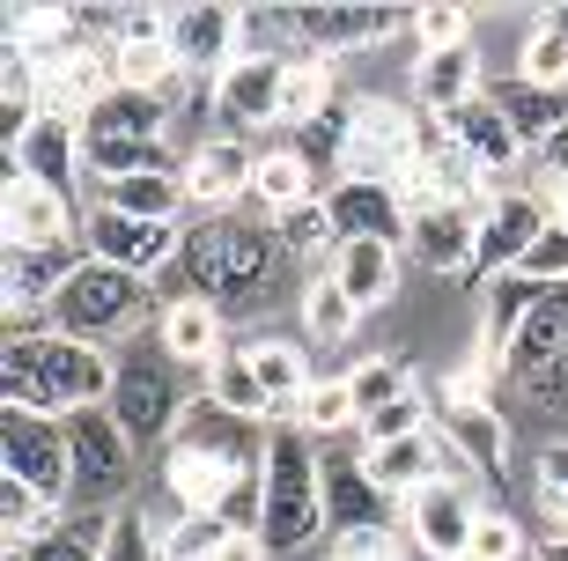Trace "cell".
Returning a JSON list of instances; mask_svg holds the SVG:
<instances>
[{
    "mask_svg": "<svg viewBox=\"0 0 568 561\" xmlns=\"http://www.w3.org/2000/svg\"><path fill=\"white\" fill-rule=\"evenodd\" d=\"M274 237H281V251H295V259H333V251H339V229H333V208H325V200L281 214Z\"/></svg>",
    "mask_w": 568,
    "mask_h": 561,
    "instance_id": "43",
    "label": "cell"
},
{
    "mask_svg": "<svg viewBox=\"0 0 568 561\" xmlns=\"http://www.w3.org/2000/svg\"><path fill=\"white\" fill-rule=\"evenodd\" d=\"M170 52L192 82H214L236 60V8H178L170 16Z\"/></svg>",
    "mask_w": 568,
    "mask_h": 561,
    "instance_id": "24",
    "label": "cell"
},
{
    "mask_svg": "<svg viewBox=\"0 0 568 561\" xmlns=\"http://www.w3.org/2000/svg\"><path fill=\"white\" fill-rule=\"evenodd\" d=\"M428 429V392H406L399 407H384V414L362 421V451H377V443H399V437H422Z\"/></svg>",
    "mask_w": 568,
    "mask_h": 561,
    "instance_id": "46",
    "label": "cell"
},
{
    "mask_svg": "<svg viewBox=\"0 0 568 561\" xmlns=\"http://www.w3.org/2000/svg\"><path fill=\"white\" fill-rule=\"evenodd\" d=\"M185 295H207V303H258L281 273V237L274 222H252V214H207V222L185 229Z\"/></svg>",
    "mask_w": 568,
    "mask_h": 561,
    "instance_id": "2",
    "label": "cell"
},
{
    "mask_svg": "<svg viewBox=\"0 0 568 561\" xmlns=\"http://www.w3.org/2000/svg\"><path fill=\"white\" fill-rule=\"evenodd\" d=\"M347 392H355V414L369 421V414H384V407H399L406 392H422V384H414V370H406L399 354H369V362L347 370Z\"/></svg>",
    "mask_w": 568,
    "mask_h": 561,
    "instance_id": "40",
    "label": "cell"
},
{
    "mask_svg": "<svg viewBox=\"0 0 568 561\" xmlns=\"http://www.w3.org/2000/svg\"><path fill=\"white\" fill-rule=\"evenodd\" d=\"M325 561H406V540L384 524H362V532H333Z\"/></svg>",
    "mask_w": 568,
    "mask_h": 561,
    "instance_id": "48",
    "label": "cell"
},
{
    "mask_svg": "<svg viewBox=\"0 0 568 561\" xmlns=\"http://www.w3.org/2000/svg\"><path fill=\"white\" fill-rule=\"evenodd\" d=\"M0 540H8V554H30V547L60 540V502H44L22 480H0Z\"/></svg>",
    "mask_w": 568,
    "mask_h": 561,
    "instance_id": "35",
    "label": "cell"
},
{
    "mask_svg": "<svg viewBox=\"0 0 568 561\" xmlns=\"http://www.w3.org/2000/svg\"><path fill=\"white\" fill-rule=\"evenodd\" d=\"M295 429H303V437H317V443H333V437H347V429H362L347 377H317L311 392H303V407H295Z\"/></svg>",
    "mask_w": 568,
    "mask_h": 561,
    "instance_id": "39",
    "label": "cell"
},
{
    "mask_svg": "<svg viewBox=\"0 0 568 561\" xmlns=\"http://www.w3.org/2000/svg\"><path fill=\"white\" fill-rule=\"evenodd\" d=\"M384 488L369 480V458L362 451H325V532H362V524H384Z\"/></svg>",
    "mask_w": 568,
    "mask_h": 561,
    "instance_id": "27",
    "label": "cell"
},
{
    "mask_svg": "<svg viewBox=\"0 0 568 561\" xmlns=\"http://www.w3.org/2000/svg\"><path fill=\"white\" fill-rule=\"evenodd\" d=\"M252 377L258 392H266V407H274V429L281 421H295V407H303V392H311V354L295 348V340H258L252 348Z\"/></svg>",
    "mask_w": 568,
    "mask_h": 561,
    "instance_id": "32",
    "label": "cell"
},
{
    "mask_svg": "<svg viewBox=\"0 0 568 561\" xmlns=\"http://www.w3.org/2000/svg\"><path fill=\"white\" fill-rule=\"evenodd\" d=\"M0 229H8V251H52L74 244V200L30 186V178H8V208H0Z\"/></svg>",
    "mask_w": 568,
    "mask_h": 561,
    "instance_id": "22",
    "label": "cell"
},
{
    "mask_svg": "<svg viewBox=\"0 0 568 561\" xmlns=\"http://www.w3.org/2000/svg\"><path fill=\"white\" fill-rule=\"evenodd\" d=\"M0 384H8V407H30V414H82V407H111V384H119V362L89 340H67L52 325L38 333H16L0 354Z\"/></svg>",
    "mask_w": 568,
    "mask_h": 561,
    "instance_id": "1",
    "label": "cell"
},
{
    "mask_svg": "<svg viewBox=\"0 0 568 561\" xmlns=\"http://www.w3.org/2000/svg\"><path fill=\"white\" fill-rule=\"evenodd\" d=\"M473 561H525V524L509 510H480L473 524Z\"/></svg>",
    "mask_w": 568,
    "mask_h": 561,
    "instance_id": "47",
    "label": "cell"
},
{
    "mask_svg": "<svg viewBox=\"0 0 568 561\" xmlns=\"http://www.w3.org/2000/svg\"><path fill=\"white\" fill-rule=\"evenodd\" d=\"M487 97V74H480V52L458 44V52H422L414 60V111L422 119H458L465 104Z\"/></svg>",
    "mask_w": 568,
    "mask_h": 561,
    "instance_id": "21",
    "label": "cell"
},
{
    "mask_svg": "<svg viewBox=\"0 0 568 561\" xmlns=\"http://www.w3.org/2000/svg\"><path fill=\"white\" fill-rule=\"evenodd\" d=\"M8 178H30V186L60 192V200H74V192L89 186V156H82V126L74 119H38L22 141H8Z\"/></svg>",
    "mask_w": 568,
    "mask_h": 561,
    "instance_id": "14",
    "label": "cell"
},
{
    "mask_svg": "<svg viewBox=\"0 0 568 561\" xmlns=\"http://www.w3.org/2000/svg\"><path fill=\"white\" fill-rule=\"evenodd\" d=\"M325 273L355 295V311H377V303H392V289H399V244L355 237V244L333 251V267H325Z\"/></svg>",
    "mask_w": 568,
    "mask_h": 561,
    "instance_id": "30",
    "label": "cell"
},
{
    "mask_svg": "<svg viewBox=\"0 0 568 561\" xmlns=\"http://www.w3.org/2000/svg\"><path fill=\"white\" fill-rule=\"evenodd\" d=\"M82 251L97 259V267H119V273L155 281L163 267H178L185 229H178V222H133V214L97 208V200H89V214H82Z\"/></svg>",
    "mask_w": 568,
    "mask_h": 561,
    "instance_id": "9",
    "label": "cell"
},
{
    "mask_svg": "<svg viewBox=\"0 0 568 561\" xmlns=\"http://www.w3.org/2000/svg\"><path fill=\"white\" fill-rule=\"evenodd\" d=\"M200 392H207L222 414H236V421H258V429L274 421V407H266V392H258V377H252V348H230L207 370V384H200Z\"/></svg>",
    "mask_w": 568,
    "mask_h": 561,
    "instance_id": "37",
    "label": "cell"
},
{
    "mask_svg": "<svg viewBox=\"0 0 568 561\" xmlns=\"http://www.w3.org/2000/svg\"><path fill=\"white\" fill-rule=\"evenodd\" d=\"M97 561H163V524L148 518L141 502H126V510H111L104 540H97Z\"/></svg>",
    "mask_w": 568,
    "mask_h": 561,
    "instance_id": "41",
    "label": "cell"
},
{
    "mask_svg": "<svg viewBox=\"0 0 568 561\" xmlns=\"http://www.w3.org/2000/svg\"><path fill=\"white\" fill-rule=\"evenodd\" d=\"M547 561H568V540H561V547H547Z\"/></svg>",
    "mask_w": 568,
    "mask_h": 561,
    "instance_id": "52",
    "label": "cell"
},
{
    "mask_svg": "<svg viewBox=\"0 0 568 561\" xmlns=\"http://www.w3.org/2000/svg\"><path fill=\"white\" fill-rule=\"evenodd\" d=\"M414 141H422V111L392 104V97H355L347 104V170L339 178L399 186V170L414 163Z\"/></svg>",
    "mask_w": 568,
    "mask_h": 561,
    "instance_id": "7",
    "label": "cell"
},
{
    "mask_svg": "<svg viewBox=\"0 0 568 561\" xmlns=\"http://www.w3.org/2000/svg\"><path fill=\"white\" fill-rule=\"evenodd\" d=\"M443 443H450V458H458L465 473H480L487 488L509 473V421L487 407V399H473V407H443Z\"/></svg>",
    "mask_w": 568,
    "mask_h": 561,
    "instance_id": "23",
    "label": "cell"
},
{
    "mask_svg": "<svg viewBox=\"0 0 568 561\" xmlns=\"http://www.w3.org/2000/svg\"><path fill=\"white\" fill-rule=\"evenodd\" d=\"M333 74H339L333 60L295 52V60H288V82H281V126H295V133H303L311 119H325V111H333Z\"/></svg>",
    "mask_w": 568,
    "mask_h": 561,
    "instance_id": "38",
    "label": "cell"
},
{
    "mask_svg": "<svg viewBox=\"0 0 568 561\" xmlns=\"http://www.w3.org/2000/svg\"><path fill=\"white\" fill-rule=\"evenodd\" d=\"M38 89H44V119H74L82 126L104 97H119V60H111V44L82 38L74 52H60V60L38 67Z\"/></svg>",
    "mask_w": 568,
    "mask_h": 561,
    "instance_id": "12",
    "label": "cell"
},
{
    "mask_svg": "<svg viewBox=\"0 0 568 561\" xmlns=\"http://www.w3.org/2000/svg\"><path fill=\"white\" fill-rule=\"evenodd\" d=\"M406 30L422 52H458V44H473V8H414Z\"/></svg>",
    "mask_w": 568,
    "mask_h": 561,
    "instance_id": "45",
    "label": "cell"
},
{
    "mask_svg": "<svg viewBox=\"0 0 568 561\" xmlns=\"http://www.w3.org/2000/svg\"><path fill=\"white\" fill-rule=\"evenodd\" d=\"M450 133H458V148L473 156V163H480V178H487V186H503L509 170H525V163H531L525 133H517V126H509L503 111L487 104V97H480V104H465L458 119H450Z\"/></svg>",
    "mask_w": 568,
    "mask_h": 561,
    "instance_id": "28",
    "label": "cell"
},
{
    "mask_svg": "<svg viewBox=\"0 0 568 561\" xmlns=\"http://www.w3.org/2000/svg\"><path fill=\"white\" fill-rule=\"evenodd\" d=\"M288 16H295V44L317 52V60L362 52V44L392 38L399 22H414V16H399V8H288Z\"/></svg>",
    "mask_w": 568,
    "mask_h": 561,
    "instance_id": "19",
    "label": "cell"
},
{
    "mask_svg": "<svg viewBox=\"0 0 568 561\" xmlns=\"http://www.w3.org/2000/svg\"><path fill=\"white\" fill-rule=\"evenodd\" d=\"M561 384H568V377H561Z\"/></svg>",
    "mask_w": 568,
    "mask_h": 561,
    "instance_id": "54",
    "label": "cell"
},
{
    "mask_svg": "<svg viewBox=\"0 0 568 561\" xmlns=\"http://www.w3.org/2000/svg\"><path fill=\"white\" fill-rule=\"evenodd\" d=\"M487 104H495L509 126H517V133H525L531 156H539V148H547L554 133L568 126V97H561V89H531V82H517V74L487 82Z\"/></svg>",
    "mask_w": 568,
    "mask_h": 561,
    "instance_id": "31",
    "label": "cell"
},
{
    "mask_svg": "<svg viewBox=\"0 0 568 561\" xmlns=\"http://www.w3.org/2000/svg\"><path fill=\"white\" fill-rule=\"evenodd\" d=\"M82 133H111V141H170V104L163 97H141V89H119L82 119Z\"/></svg>",
    "mask_w": 568,
    "mask_h": 561,
    "instance_id": "34",
    "label": "cell"
},
{
    "mask_svg": "<svg viewBox=\"0 0 568 561\" xmlns=\"http://www.w3.org/2000/svg\"><path fill=\"white\" fill-rule=\"evenodd\" d=\"M473 524H480V495L465 480H428L422 495H406V540L428 561L473 554Z\"/></svg>",
    "mask_w": 568,
    "mask_h": 561,
    "instance_id": "13",
    "label": "cell"
},
{
    "mask_svg": "<svg viewBox=\"0 0 568 561\" xmlns=\"http://www.w3.org/2000/svg\"><path fill=\"white\" fill-rule=\"evenodd\" d=\"M503 370L525 384V392H554L568 377V289H531L525 318L503 348Z\"/></svg>",
    "mask_w": 568,
    "mask_h": 561,
    "instance_id": "10",
    "label": "cell"
},
{
    "mask_svg": "<svg viewBox=\"0 0 568 561\" xmlns=\"http://www.w3.org/2000/svg\"><path fill=\"white\" fill-rule=\"evenodd\" d=\"M311 200H325L311 178V163L295 156V148H258V178H252V208H266L281 222V214L311 208Z\"/></svg>",
    "mask_w": 568,
    "mask_h": 561,
    "instance_id": "33",
    "label": "cell"
},
{
    "mask_svg": "<svg viewBox=\"0 0 568 561\" xmlns=\"http://www.w3.org/2000/svg\"><path fill=\"white\" fill-rule=\"evenodd\" d=\"M0 480L38 488L44 502L74 495V465H67V421L30 414V407H0Z\"/></svg>",
    "mask_w": 568,
    "mask_h": 561,
    "instance_id": "8",
    "label": "cell"
},
{
    "mask_svg": "<svg viewBox=\"0 0 568 561\" xmlns=\"http://www.w3.org/2000/svg\"><path fill=\"white\" fill-rule=\"evenodd\" d=\"M252 178H258V148L252 141L207 133V141L185 148V192H192V208L230 214L236 200H252Z\"/></svg>",
    "mask_w": 568,
    "mask_h": 561,
    "instance_id": "16",
    "label": "cell"
},
{
    "mask_svg": "<svg viewBox=\"0 0 568 561\" xmlns=\"http://www.w3.org/2000/svg\"><path fill=\"white\" fill-rule=\"evenodd\" d=\"M458 561H473V554H458Z\"/></svg>",
    "mask_w": 568,
    "mask_h": 561,
    "instance_id": "53",
    "label": "cell"
},
{
    "mask_svg": "<svg viewBox=\"0 0 568 561\" xmlns=\"http://www.w3.org/2000/svg\"><path fill=\"white\" fill-rule=\"evenodd\" d=\"M295 311H303V333H311L317 348H339V340H355V325H362L355 295L339 289L333 273H311V281H303V303H295Z\"/></svg>",
    "mask_w": 568,
    "mask_h": 561,
    "instance_id": "36",
    "label": "cell"
},
{
    "mask_svg": "<svg viewBox=\"0 0 568 561\" xmlns=\"http://www.w3.org/2000/svg\"><path fill=\"white\" fill-rule=\"evenodd\" d=\"M406 251H414L428 273H473V251H480V208L436 200L428 214L406 222Z\"/></svg>",
    "mask_w": 568,
    "mask_h": 561,
    "instance_id": "20",
    "label": "cell"
},
{
    "mask_svg": "<svg viewBox=\"0 0 568 561\" xmlns=\"http://www.w3.org/2000/svg\"><path fill=\"white\" fill-rule=\"evenodd\" d=\"M362 458H369V480H377L392 502L422 495L428 480H443V465H458V458H450V443H443V429H422V437H399V443H377V451H362Z\"/></svg>",
    "mask_w": 568,
    "mask_h": 561,
    "instance_id": "25",
    "label": "cell"
},
{
    "mask_svg": "<svg viewBox=\"0 0 568 561\" xmlns=\"http://www.w3.org/2000/svg\"><path fill=\"white\" fill-rule=\"evenodd\" d=\"M281 82H288V60H230L207 82L214 133L244 141V133H258V126H281Z\"/></svg>",
    "mask_w": 568,
    "mask_h": 561,
    "instance_id": "11",
    "label": "cell"
},
{
    "mask_svg": "<svg viewBox=\"0 0 568 561\" xmlns=\"http://www.w3.org/2000/svg\"><path fill=\"white\" fill-rule=\"evenodd\" d=\"M539 237H547V208L531 200V186H503L480 208V251H473V273H487V281L517 273V259H525Z\"/></svg>",
    "mask_w": 568,
    "mask_h": 561,
    "instance_id": "15",
    "label": "cell"
},
{
    "mask_svg": "<svg viewBox=\"0 0 568 561\" xmlns=\"http://www.w3.org/2000/svg\"><path fill=\"white\" fill-rule=\"evenodd\" d=\"M317 532H325V451L295 421H281V429H266V518H258V540H266V554H303Z\"/></svg>",
    "mask_w": 568,
    "mask_h": 561,
    "instance_id": "3",
    "label": "cell"
},
{
    "mask_svg": "<svg viewBox=\"0 0 568 561\" xmlns=\"http://www.w3.org/2000/svg\"><path fill=\"white\" fill-rule=\"evenodd\" d=\"M325 208H333V229L339 244H355V237H377V244H406V208L392 186H362V178H339L325 192Z\"/></svg>",
    "mask_w": 568,
    "mask_h": 561,
    "instance_id": "26",
    "label": "cell"
},
{
    "mask_svg": "<svg viewBox=\"0 0 568 561\" xmlns=\"http://www.w3.org/2000/svg\"><path fill=\"white\" fill-rule=\"evenodd\" d=\"M89 200H97V208L133 214V222H178V229H185V208H192L185 170H148V178H119V186H97Z\"/></svg>",
    "mask_w": 568,
    "mask_h": 561,
    "instance_id": "29",
    "label": "cell"
},
{
    "mask_svg": "<svg viewBox=\"0 0 568 561\" xmlns=\"http://www.w3.org/2000/svg\"><path fill=\"white\" fill-rule=\"evenodd\" d=\"M539 510L568 524V437L539 443Z\"/></svg>",
    "mask_w": 568,
    "mask_h": 561,
    "instance_id": "50",
    "label": "cell"
},
{
    "mask_svg": "<svg viewBox=\"0 0 568 561\" xmlns=\"http://www.w3.org/2000/svg\"><path fill=\"white\" fill-rule=\"evenodd\" d=\"M155 318H163V311H155V295H148L141 273H119V267H97V259H89V267L60 289V303L44 311V325L111 354L119 340H133V348H141V333L155 325Z\"/></svg>",
    "mask_w": 568,
    "mask_h": 561,
    "instance_id": "4",
    "label": "cell"
},
{
    "mask_svg": "<svg viewBox=\"0 0 568 561\" xmlns=\"http://www.w3.org/2000/svg\"><path fill=\"white\" fill-rule=\"evenodd\" d=\"M104 524H111V510H97V518H82L74 532H60V540L30 547V554H8V561H97V540H104Z\"/></svg>",
    "mask_w": 568,
    "mask_h": 561,
    "instance_id": "49",
    "label": "cell"
},
{
    "mask_svg": "<svg viewBox=\"0 0 568 561\" xmlns=\"http://www.w3.org/2000/svg\"><path fill=\"white\" fill-rule=\"evenodd\" d=\"M517 82H531V89H561V97H568V38L554 30L547 16L525 30V52H517Z\"/></svg>",
    "mask_w": 568,
    "mask_h": 561,
    "instance_id": "42",
    "label": "cell"
},
{
    "mask_svg": "<svg viewBox=\"0 0 568 561\" xmlns=\"http://www.w3.org/2000/svg\"><path fill=\"white\" fill-rule=\"evenodd\" d=\"M185 370L170 362L163 348L141 354L133 348L126 362H119V384H111V421L133 437V451H155V443L178 437V421H185Z\"/></svg>",
    "mask_w": 568,
    "mask_h": 561,
    "instance_id": "6",
    "label": "cell"
},
{
    "mask_svg": "<svg viewBox=\"0 0 568 561\" xmlns=\"http://www.w3.org/2000/svg\"><path fill=\"white\" fill-rule=\"evenodd\" d=\"M89 267L82 237L74 244H52V251H8V273H0V295H8V318H44L60 303V289Z\"/></svg>",
    "mask_w": 568,
    "mask_h": 561,
    "instance_id": "17",
    "label": "cell"
},
{
    "mask_svg": "<svg viewBox=\"0 0 568 561\" xmlns=\"http://www.w3.org/2000/svg\"><path fill=\"white\" fill-rule=\"evenodd\" d=\"M222 540H230V524L214 518V510H178L163 524V561H214Z\"/></svg>",
    "mask_w": 568,
    "mask_h": 561,
    "instance_id": "44",
    "label": "cell"
},
{
    "mask_svg": "<svg viewBox=\"0 0 568 561\" xmlns=\"http://www.w3.org/2000/svg\"><path fill=\"white\" fill-rule=\"evenodd\" d=\"M155 348L178 362V370H200L207 377L222 354H230V325H222V303L207 295H170L163 318H155Z\"/></svg>",
    "mask_w": 568,
    "mask_h": 561,
    "instance_id": "18",
    "label": "cell"
},
{
    "mask_svg": "<svg viewBox=\"0 0 568 561\" xmlns=\"http://www.w3.org/2000/svg\"><path fill=\"white\" fill-rule=\"evenodd\" d=\"M133 437L111 421V407H82L67 414V465H74V495L67 510H126V488H133Z\"/></svg>",
    "mask_w": 568,
    "mask_h": 561,
    "instance_id": "5",
    "label": "cell"
},
{
    "mask_svg": "<svg viewBox=\"0 0 568 561\" xmlns=\"http://www.w3.org/2000/svg\"><path fill=\"white\" fill-rule=\"evenodd\" d=\"M547 22H554V30H561V38H568V8H547Z\"/></svg>",
    "mask_w": 568,
    "mask_h": 561,
    "instance_id": "51",
    "label": "cell"
}]
</instances>
